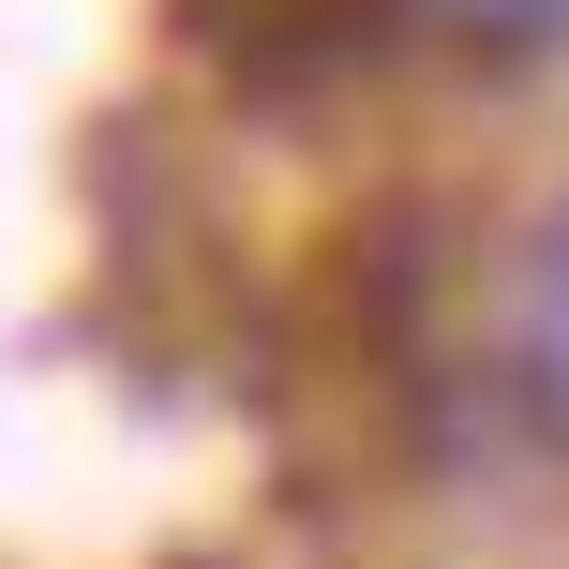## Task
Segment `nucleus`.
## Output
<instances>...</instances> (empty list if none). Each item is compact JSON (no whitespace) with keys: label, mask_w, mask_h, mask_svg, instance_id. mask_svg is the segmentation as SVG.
Masks as SVG:
<instances>
[{"label":"nucleus","mask_w":569,"mask_h":569,"mask_svg":"<svg viewBox=\"0 0 569 569\" xmlns=\"http://www.w3.org/2000/svg\"><path fill=\"white\" fill-rule=\"evenodd\" d=\"M405 30V0H210V46L240 90H345L375 76Z\"/></svg>","instance_id":"obj_1"},{"label":"nucleus","mask_w":569,"mask_h":569,"mask_svg":"<svg viewBox=\"0 0 569 569\" xmlns=\"http://www.w3.org/2000/svg\"><path fill=\"white\" fill-rule=\"evenodd\" d=\"M420 16L465 46H569V0H420Z\"/></svg>","instance_id":"obj_3"},{"label":"nucleus","mask_w":569,"mask_h":569,"mask_svg":"<svg viewBox=\"0 0 569 569\" xmlns=\"http://www.w3.org/2000/svg\"><path fill=\"white\" fill-rule=\"evenodd\" d=\"M525 405L569 420V210L540 226V270H525Z\"/></svg>","instance_id":"obj_2"}]
</instances>
